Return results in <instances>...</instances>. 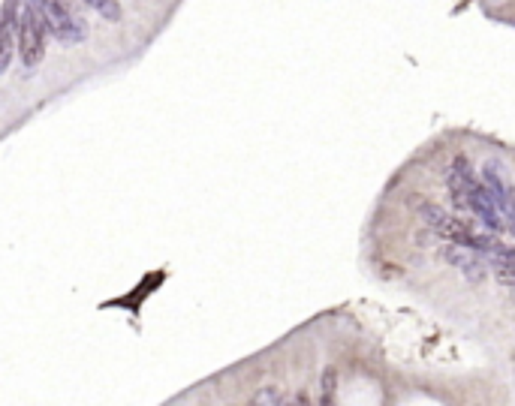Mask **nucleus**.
Wrapping results in <instances>:
<instances>
[{
  "instance_id": "nucleus-1",
  "label": "nucleus",
  "mask_w": 515,
  "mask_h": 406,
  "mask_svg": "<svg viewBox=\"0 0 515 406\" xmlns=\"http://www.w3.org/2000/svg\"><path fill=\"white\" fill-rule=\"evenodd\" d=\"M419 217L425 220V226H428L434 235H440L443 241H449V244L470 247L473 232L467 229V223H461L458 217H452V214L443 211L440 205H431V202H425V205L419 208Z\"/></svg>"
},
{
  "instance_id": "nucleus-2",
  "label": "nucleus",
  "mask_w": 515,
  "mask_h": 406,
  "mask_svg": "<svg viewBox=\"0 0 515 406\" xmlns=\"http://www.w3.org/2000/svg\"><path fill=\"white\" fill-rule=\"evenodd\" d=\"M18 55L24 67H36L45 55V36H43V18L36 16V9L24 12V21L18 28Z\"/></svg>"
},
{
  "instance_id": "nucleus-3",
  "label": "nucleus",
  "mask_w": 515,
  "mask_h": 406,
  "mask_svg": "<svg viewBox=\"0 0 515 406\" xmlns=\"http://www.w3.org/2000/svg\"><path fill=\"white\" fill-rule=\"evenodd\" d=\"M449 190H452V196H470L476 187H479V181H476V175L470 172V163L458 157L455 163H452V169H449Z\"/></svg>"
},
{
  "instance_id": "nucleus-4",
  "label": "nucleus",
  "mask_w": 515,
  "mask_h": 406,
  "mask_svg": "<svg viewBox=\"0 0 515 406\" xmlns=\"http://www.w3.org/2000/svg\"><path fill=\"white\" fill-rule=\"evenodd\" d=\"M335 395H337V371L325 367L320 376V406H335Z\"/></svg>"
},
{
  "instance_id": "nucleus-5",
  "label": "nucleus",
  "mask_w": 515,
  "mask_h": 406,
  "mask_svg": "<svg viewBox=\"0 0 515 406\" xmlns=\"http://www.w3.org/2000/svg\"><path fill=\"white\" fill-rule=\"evenodd\" d=\"M443 256L455 265V268H467L470 262H476V253H473V247H464V244H446L443 247Z\"/></svg>"
},
{
  "instance_id": "nucleus-6",
  "label": "nucleus",
  "mask_w": 515,
  "mask_h": 406,
  "mask_svg": "<svg viewBox=\"0 0 515 406\" xmlns=\"http://www.w3.org/2000/svg\"><path fill=\"white\" fill-rule=\"evenodd\" d=\"M12 52H16V40H12V31H9V21L0 24V72H6Z\"/></svg>"
},
{
  "instance_id": "nucleus-7",
  "label": "nucleus",
  "mask_w": 515,
  "mask_h": 406,
  "mask_svg": "<svg viewBox=\"0 0 515 406\" xmlns=\"http://www.w3.org/2000/svg\"><path fill=\"white\" fill-rule=\"evenodd\" d=\"M492 271L504 286L515 289V259H492Z\"/></svg>"
},
{
  "instance_id": "nucleus-8",
  "label": "nucleus",
  "mask_w": 515,
  "mask_h": 406,
  "mask_svg": "<svg viewBox=\"0 0 515 406\" xmlns=\"http://www.w3.org/2000/svg\"><path fill=\"white\" fill-rule=\"evenodd\" d=\"M91 9H97L103 18L109 21H118L121 18V6H118V0H85Z\"/></svg>"
}]
</instances>
